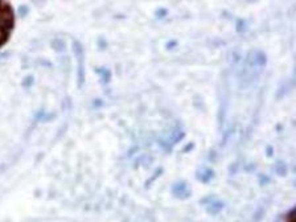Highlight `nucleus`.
Here are the masks:
<instances>
[{
	"label": "nucleus",
	"mask_w": 296,
	"mask_h": 222,
	"mask_svg": "<svg viewBox=\"0 0 296 222\" xmlns=\"http://www.w3.org/2000/svg\"><path fill=\"white\" fill-rule=\"evenodd\" d=\"M295 76H296V66H295Z\"/></svg>",
	"instance_id": "nucleus-1"
}]
</instances>
